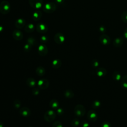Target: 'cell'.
I'll use <instances>...</instances> for the list:
<instances>
[{"instance_id":"1","label":"cell","mask_w":127,"mask_h":127,"mask_svg":"<svg viewBox=\"0 0 127 127\" xmlns=\"http://www.w3.org/2000/svg\"><path fill=\"white\" fill-rule=\"evenodd\" d=\"M10 11V4L7 0H3L0 3V12L3 14H6Z\"/></svg>"},{"instance_id":"2","label":"cell","mask_w":127,"mask_h":127,"mask_svg":"<svg viewBox=\"0 0 127 127\" xmlns=\"http://www.w3.org/2000/svg\"><path fill=\"white\" fill-rule=\"evenodd\" d=\"M56 5L53 2H49L45 3L43 6L44 12L47 13H51L54 12L56 9Z\"/></svg>"},{"instance_id":"3","label":"cell","mask_w":127,"mask_h":127,"mask_svg":"<svg viewBox=\"0 0 127 127\" xmlns=\"http://www.w3.org/2000/svg\"><path fill=\"white\" fill-rule=\"evenodd\" d=\"M86 112V109L84 106L81 104H78L75 106L74 109L75 115L78 117H83Z\"/></svg>"},{"instance_id":"4","label":"cell","mask_w":127,"mask_h":127,"mask_svg":"<svg viewBox=\"0 0 127 127\" xmlns=\"http://www.w3.org/2000/svg\"><path fill=\"white\" fill-rule=\"evenodd\" d=\"M56 117V113L52 110L47 111L44 115L45 120L47 122H51L54 120Z\"/></svg>"},{"instance_id":"5","label":"cell","mask_w":127,"mask_h":127,"mask_svg":"<svg viewBox=\"0 0 127 127\" xmlns=\"http://www.w3.org/2000/svg\"><path fill=\"white\" fill-rule=\"evenodd\" d=\"M87 117L89 121L95 122L98 119V114L94 110H90L87 114Z\"/></svg>"},{"instance_id":"6","label":"cell","mask_w":127,"mask_h":127,"mask_svg":"<svg viewBox=\"0 0 127 127\" xmlns=\"http://www.w3.org/2000/svg\"><path fill=\"white\" fill-rule=\"evenodd\" d=\"M31 7L35 9H40L43 6L42 0H29Z\"/></svg>"},{"instance_id":"7","label":"cell","mask_w":127,"mask_h":127,"mask_svg":"<svg viewBox=\"0 0 127 127\" xmlns=\"http://www.w3.org/2000/svg\"><path fill=\"white\" fill-rule=\"evenodd\" d=\"M37 85L38 87L41 89H46L49 86V82L46 78H42L40 79L38 82Z\"/></svg>"},{"instance_id":"8","label":"cell","mask_w":127,"mask_h":127,"mask_svg":"<svg viewBox=\"0 0 127 127\" xmlns=\"http://www.w3.org/2000/svg\"><path fill=\"white\" fill-rule=\"evenodd\" d=\"M65 38L64 34L60 32L56 33L54 37L55 42L58 44H62L64 43L65 41Z\"/></svg>"},{"instance_id":"9","label":"cell","mask_w":127,"mask_h":127,"mask_svg":"<svg viewBox=\"0 0 127 127\" xmlns=\"http://www.w3.org/2000/svg\"><path fill=\"white\" fill-rule=\"evenodd\" d=\"M36 30L40 33H45L48 30V27L47 25L44 23H39L36 27Z\"/></svg>"},{"instance_id":"10","label":"cell","mask_w":127,"mask_h":127,"mask_svg":"<svg viewBox=\"0 0 127 127\" xmlns=\"http://www.w3.org/2000/svg\"><path fill=\"white\" fill-rule=\"evenodd\" d=\"M99 41L102 45L107 46L110 44L111 39L108 35L103 34L99 37Z\"/></svg>"},{"instance_id":"11","label":"cell","mask_w":127,"mask_h":127,"mask_svg":"<svg viewBox=\"0 0 127 127\" xmlns=\"http://www.w3.org/2000/svg\"><path fill=\"white\" fill-rule=\"evenodd\" d=\"M48 52V49L44 44L40 45L38 47V53L41 56H46Z\"/></svg>"},{"instance_id":"12","label":"cell","mask_w":127,"mask_h":127,"mask_svg":"<svg viewBox=\"0 0 127 127\" xmlns=\"http://www.w3.org/2000/svg\"><path fill=\"white\" fill-rule=\"evenodd\" d=\"M26 24V21L22 18H19L16 20L14 25L15 26L19 29L23 28Z\"/></svg>"},{"instance_id":"13","label":"cell","mask_w":127,"mask_h":127,"mask_svg":"<svg viewBox=\"0 0 127 127\" xmlns=\"http://www.w3.org/2000/svg\"><path fill=\"white\" fill-rule=\"evenodd\" d=\"M19 114L23 117H28L31 114V111L28 108L23 107L19 110Z\"/></svg>"},{"instance_id":"14","label":"cell","mask_w":127,"mask_h":127,"mask_svg":"<svg viewBox=\"0 0 127 127\" xmlns=\"http://www.w3.org/2000/svg\"><path fill=\"white\" fill-rule=\"evenodd\" d=\"M13 38L17 41H20L23 39V33L19 30H14L12 32Z\"/></svg>"},{"instance_id":"15","label":"cell","mask_w":127,"mask_h":127,"mask_svg":"<svg viewBox=\"0 0 127 127\" xmlns=\"http://www.w3.org/2000/svg\"><path fill=\"white\" fill-rule=\"evenodd\" d=\"M124 42V39L122 37H119L115 38L113 42L114 46L115 47H121Z\"/></svg>"},{"instance_id":"16","label":"cell","mask_w":127,"mask_h":127,"mask_svg":"<svg viewBox=\"0 0 127 127\" xmlns=\"http://www.w3.org/2000/svg\"><path fill=\"white\" fill-rule=\"evenodd\" d=\"M96 74L100 77H103L107 73V70L104 67H99L96 70Z\"/></svg>"},{"instance_id":"17","label":"cell","mask_w":127,"mask_h":127,"mask_svg":"<svg viewBox=\"0 0 127 127\" xmlns=\"http://www.w3.org/2000/svg\"><path fill=\"white\" fill-rule=\"evenodd\" d=\"M122 75L121 73L117 70L114 71L112 74V79L114 80V81L116 82H119L120 81L121 78H122Z\"/></svg>"},{"instance_id":"18","label":"cell","mask_w":127,"mask_h":127,"mask_svg":"<svg viewBox=\"0 0 127 127\" xmlns=\"http://www.w3.org/2000/svg\"><path fill=\"white\" fill-rule=\"evenodd\" d=\"M120 85L122 88L127 89V74L124 75L122 77L120 80Z\"/></svg>"},{"instance_id":"19","label":"cell","mask_w":127,"mask_h":127,"mask_svg":"<svg viewBox=\"0 0 127 127\" xmlns=\"http://www.w3.org/2000/svg\"><path fill=\"white\" fill-rule=\"evenodd\" d=\"M62 64V62L61 60L59 59H56L53 61L52 63V65L53 68L55 69H57L60 68Z\"/></svg>"},{"instance_id":"20","label":"cell","mask_w":127,"mask_h":127,"mask_svg":"<svg viewBox=\"0 0 127 127\" xmlns=\"http://www.w3.org/2000/svg\"><path fill=\"white\" fill-rule=\"evenodd\" d=\"M36 73L39 76H43L46 73V70L43 66H39L36 69Z\"/></svg>"},{"instance_id":"21","label":"cell","mask_w":127,"mask_h":127,"mask_svg":"<svg viewBox=\"0 0 127 127\" xmlns=\"http://www.w3.org/2000/svg\"><path fill=\"white\" fill-rule=\"evenodd\" d=\"M26 83L27 84V85L30 87H33L36 85V80H35V79H34L32 77H29L26 81Z\"/></svg>"},{"instance_id":"22","label":"cell","mask_w":127,"mask_h":127,"mask_svg":"<svg viewBox=\"0 0 127 127\" xmlns=\"http://www.w3.org/2000/svg\"><path fill=\"white\" fill-rule=\"evenodd\" d=\"M35 26L32 23H28L26 25L24 30L27 33H31L34 31Z\"/></svg>"},{"instance_id":"23","label":"cell","mask_w":127,"mask_h":127,"mask_svg":"<svg viewBox=\"0 0 127 127\" xmlns=\"http://www.w3.org/2000/svg\"><path fill=\"white\" fill-rule=\"evenodd\" d=\"M42 16V13L40 11H35L32 15V18L35 21L40 20Z\"/></svg>"},{"instance_id":"24","label":"cell","mask_w":127,"mask_h":127,"mask_svg":"<svg viewBox=\"0 0 127 127\" xmlns=\"http://www.w3.org/2000/svg\"><path fill=\"white\" fill-rule=\"evenodd\" d=\"M49 105L51 108L54 109H57L59 107V103L57 100L52 99L50 101V102L49 103Z\"/></svg>"},{"instance_id":"25","label":"cell","mask_w":127,"mask_h":127,"mask_svg":"<svg viewBox=\"0 0 127 127\" xmlns=\"http://www.w3.org/2000/svg\"><path fill=\"white\" fill-rule=\"evenodd\" d=\"M64 96L67 98L70 99L74 97V94L73 92L71 90L66 89L64 92Z\"/></svg>"},{"instance_id":"26","label":"cell","mask_w":127,"mask_h":127,"mask_svg":"<svg viewBox=\"0 0 127 127\" xmlns=\"http://www.w3.org/2000/svg\"><path fill=\"white\" fill-rule=\"evenodd\" d=\"M101 103L99 100H94L92 103V107L95 109H97L98 108H99L101 106Z\"/></svg>"},{"instance_id":"27","label":"cell","mask_w":127,"mask_h":127,"mask_svg":"<svg viewBox=\"0 0 127 127\" xmlns=\"http://www.w3.org/2000/svg\"><path fill=\"white\" fill-rule=\"evenodd\" d=\"M91 66L93 68H96L98 67V66L99 65V62L97 59H94L91 61Z\"/></svg>"},{"instance_id":"28","label":"cell","mask_w":127,"mask_h":127,"mask_svg":"<svg viewBox=\"0 0 127 127\" xmlns=\"http://www.w3.org/2000/svg\"><path fill=\"white\" fill-rule=\"evenodd\" d=\"M27 43H28L29 44H30V45H31L32 46L33 45H34L36 44V40L35 39V38H34V37H30L27 39Z\"/></svg>"},{"instance_id":"29","label":"cell","mask_w":127,"mask_h":127,"mask_svg":"<svg viewBox=\"0 0 127 127\" xmlns=\"http://www.w3.org/2000/svg\"><path fill=\"white\" fill-rule=\"evenodd\" d=\"M71 125L73 126V127H77L80 124V121L77 118H74L73 119L71 122Z\"/></svg>"},{"instance_id":"30","label":"cell","mask_w":127,"mask_h":127,"mask_svg":"<svg viewBox=\"0 0 127 127\" xmlns=\"http://www.w3.org/2000/svg\"><path fill=\"white\" fill-rule=\"evenodd\" d=\"M13 105H14V108L15 109H18L20 107L21 102H20V101L19 99H16L14 100V101L13 102Z\"/></svg>"},{"instance_id":"31","label":"cell","mask_w":127,"mask_h":127,"mask_svg":"<svg viewBox=\"0 0 127 127\" xmlns=\"http://www.w3.org/2000/svg\"><path fill=\"white\" fill-rule=\"evenodd\" d=\"M121 19L125 23H127V11H124L121 15Z\"/></svg>"},{"instance_id":"32","label":"cell","mask_w":127,"mask_h":127,"mask_svg":"<svg viewBox=\"0 0 127 127\" xmlns=\"http://www.w3.org/2000/svg\"><path fill=\"white\" fill-rule=\"evenodd\" d=\"M48 40H49V38L48 36L46 35H43L40 37V41L43 44H45L47 43L48 41Z\"/></svg>"},{"instance_id":"33","label":"cell","mask_w":127,"mask_h":127,"mask_svg":"<svg viewBox=\"0 0 127 127\" xmlns=\"http://www.w3.org/2000/svg\"><path fill=\"white\" fill-rule=\"evenodd\" d=\"M52 127H63L62 123L59 121H56L54 122L52 125Z\"/></svg>"},{"instance_id":"34","label":"cell","mask_w":127,"mask_h":127,"mask_svg":"<svg viewBox=\"0 0 127 127\" xmlns=\"http://www.w3.org/2000/svg\"><path fill=\"white\" fill-rule=\"evenodd\" d=\"M31 47H32V46L30 45V44H29L28 43H27L24 46V47H23V49L25 51V52H29L31 50Z\"/></svg>"},{"instance_id":"35","label":"cell","mask_w":127,"mask_h":127,"mask_svg":"<svg viewBox=\"0 0 127 127\" xmlns=\"http://www.w3.org/2000/svg\"><path fill=\"white\" fill-rule=\"evenodd\" d=\"M101 127H112L111 124L108 121H104L102 123Z\"/></svg>"},{"instance_id":"36","label":"cell","mask_w":127,"mask_h":127,"mask_svg":"<svg viewBox=\"0 0 127 127\" xmlns=\"http://www.w3.org/2000/svg\"><path fill=\"white\" fill-rule=\"evenodd\" d=\"M39 88H34L32 90V93L34 95H37L40 93Z\"/></svg>"},{"instance_id":"37","label":"cell","mask_w":127,"mask_h":127,"mask_svg":"<svg viewBox=\"0 0 127 127\" xmlns=\"http://www.w3.org/2000/svg\"><path fill=\"white\" fill-rule=\"evenodd\" d=\"M81 127H89V124L86 121H82L81 123Z\"/></svg>"},{"instance_id":"38","label":"cell","mask_w":127,"mask_h":127,"mask_svg":"<svg viewBox=\"0 0 127 127\" xmlns=\"http://www.w3.org/2000/svg\"><path fill=\"white\" fill-rule=\"evenodd\" d=\"M99 30L100 31V32L101 33H104L106 32V27L103 26V25H101L99 27Z\"/></svg>"},{"instance_id":"39","label":"cell","mask_w":127,"mask_h":127,"mask_svg":"<svg viewBox=\"0 0 127 127\" xmlns=\"http://www.w3.org/2000/svg\"><path fill=\"white\" fill-rule=\"evenodd\" d=\"M64 110L62 108H59L57 110V113L59 115H62L64 114Z\"/></svg>"},{"instance_id":"40","label":"cell","mask_w":127,"mask_h":127,"mask_svg":"<svg viewBox=\"0 0 127 127\" xmlns=\"http://www.w3.org/2000/svg\"><path fill=\"white\" fill-rule=\"evenodd\" d=\"M64 0H55V2L58 4H62L64 2Z\"/></svg>"},{"instance_id":"41","label":"cell","mask_w":127,"mask_h":127,"mask_svg":"<svg viewBox=\"0 0 127 127\" xmlns=\"http://www.w3.org/2000/svg\"><path fill=\"white\" fill-rule=\"evenodd\" d=\"M124 37H125V38H126V39H127V27H126V28L125 29L124 32Z\"/></svg>"},{"instance_id":"42","label":"cell","mask_w":127,"mask_h":127,"mask_svg":"<svg viewBox=\"0 0 127 127\" xmlns=\"http://www.w3.org/2000/svg\"><path fill=\"white\" fill-rule=\"evenodd\" d=\"M3 26L0 25V32H2L3 31Z\"/></svg>"},{"instance_id":"43","label":"cell","mask_w":127,"mask_h":127,"mask_svg":"<svg viewBox=\"0 0 127 127\" xmlns=\"http://www.w3.org/2000/svg\"><path fill=\"white\" fill-rule=\"evenodd\" d=\"M0 127H3V123L0 121Z\"/></svg>"},{"instance_id":"44","label":"cell","mask_w":127,"mask_h":127,"mask_svg":"<svg viewBox=\"0 0 127 127\" xmlns=\"http://www.w3.org/2000/svg\"><path fill=\"white\" fill-rule=\"evenodd\" d=\"M31 127V126H30V127Z\"/></svg>"}]
</instances>
